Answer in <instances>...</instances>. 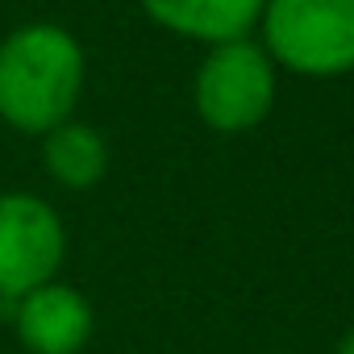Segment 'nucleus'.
<instances>
[{"label":"nucleus","mask_w":354,"mask_h":354,"mask_svg":"<svg viewBox=\"0 0 354 354\" xmlns=\"http://www.w3.org/2000/svg\"><path fill=\"white\" fill-rule=\"evenodd\" d=\"M42 158L46 171L71 192H88L104 180L109 171V146L100 138V129L84 125V121H63L50 133H42Z\"/></svg>","instance_id":"0eeeda50"},{"label":"nucleus","mask_w":354,"mask_h":354,"mask_svg":"<svg viewBox=\"0 0 354 354\" xmlns=\"http://www.w3.org/2000/svg\"><path fill=\"white\" fill-rule=\"evenodd\" d=\"M17 337L34 354H80L92 337V304L71 283H42L13 304Z\"/></svg>","instance_id":"39448f33"},{"label":"nucleus","mask_w":354,"mask_h":354,"mask_svg":"<svg viewBox=\"0 0 354 354\" xmlns=\"http://www.w3.org/2000/svg\"><path fill=\"white\" fill-rule=\"evenodd\" d=\"M337 354H354V329H346V337L337 342Z\"/></svg>","instance_id":"6e6552de"},{"label":"nucleus","mask_w":354,"mask_h":354,"mask_svg":"<svg viewBox=\"0 0 354 354\" xmlns=\"http://www.w3.org/2000/svg\"><path fill=\"white\" fill-rule=\"evenodd\" d=\"M67 254V230L59 213L34 192H0V313L50 283Z\"/></svg>","instance_id":"20e7f679"},{"label":"nucleus","mask_w":354,"mask_h":354,"mask_svg":"<svg viewBox=\"0 0 354 354\" xmlns=\"http://www.w3.org/2000/svg\"><path fill=\"white\" fill-rule=\"evenodd\" d=\"M259 30L275 67L313 80L354 71V0H267Z\"/></svg>","instance_id":"f03ea898"},{"label":"nucleus","mask_w":354,"mask_h":354,"mask_svg":"<svg viewBox=\"0 0 354 354\" xmlns=\"http://www.w3.org/2000/svg\"><path fill=\"white\" fill-rule=\"evenodd\" d=\"M263 5L267 0H142L154 26L209 46L246 38L259 26Z\"/></svg>","instance_id":"423d86ee"},{"label":"nucleus","mask_w":354,"mask_h":354,"mask_svg":"<svg viewBox=\"0 0 354 354\" xmlns=\"http://www.w3.org/2000/svg\"><path fill=\"white\" fill-rule=\"evenodd\" d=\"M84 92V50L71 30L38 21L0 42V121L21 133H50L71 121Z\"/></svg>","instance_id":"f257e3e1"},{"label":"nucleus","mask_w":354,"mask_h":354,"mask_svg":"<svg viewBox=\"0 0 354 354\" xmlns=\"http://www.w3.org/2000/svg\"><path fill=\"white\" fill-rule=\"evenodd\" d=\"M275 84L279 80H275L271 55L259 42L238 38V42L209 46V55L196 67L192 100H196V113L209 129L246 133L271 113Z\"/></svg>","instance_id":"7ed1b4c3"}]
</instances>
